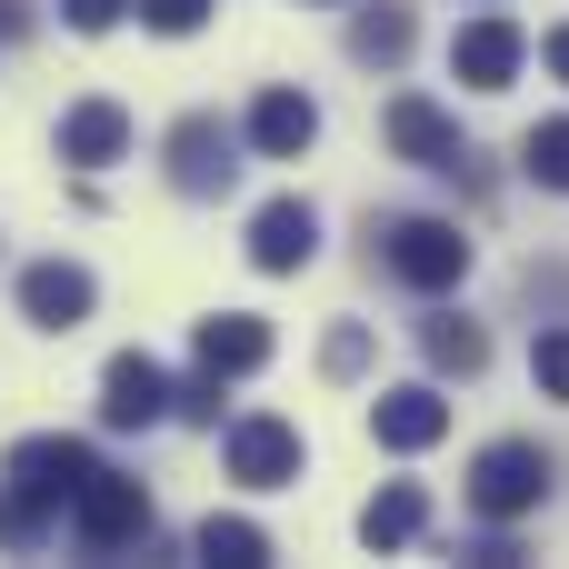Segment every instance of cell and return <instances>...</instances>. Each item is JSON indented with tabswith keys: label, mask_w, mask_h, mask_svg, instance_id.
<instances>
[{
	"label": "cell",
	"mask_w": 569,
	"mask_h": 569,
	"mask_svg": "<svg viewBox=\"0 0 569 569\" xmlns=\"http://www.w3.org/2000/svg\"><path fill=\"white\" fill-rule=\"evenodd\" d=\"M370 260H380L400 290L440 300V290H460V280H470V230H460V220H440V210H390V220H370Z\"/></svg>",
	"instance_id": "1"
},
{
	"label": "cell",
	"mask_w": 569,
	"mask_h": 569,
	"mask_svg": "<svg viewBox=\"0 0 569 569\" xmlns=\"http://www.w3.org/2000/svg\"><path fill=\"white\" fill-rule=\"evenodd\" d=\"M380 140L410 160V170H440V180H460V190H480V150L460 140V120L440 110V100H420V90H400L390 110H380Z\"/></svg>",
	"instance_id": "2"
},
{
	"label": "cell",
	"mask_w": 569,
	"mask_h": 569,
	"mask_svg": "<svg viewBox=\"0 0 569 569\" xmlns=\"http://www.w3.org/2000/svg\"><path fill=\"white\" fill-rule=\"evenodd\" d=\"M550 480H560V470H550L540 440H490V450L470 460V510L510 530V520H530V510L550 500Z\"/></svg>",
	"instance_id": "3"
},
{
	"label": "cell",
	"mask_w": 569,
	"mask_h": 569,
	"mask_svg": "<svg viewBox=\"0 0 569 569\" xmlns=\"http://www.w3.org/2000/svg\"><path fill=\"white\" fill-rule=\"evenodd\" d=\"M70 540H80V560H120V550H140V540H150V490L120 480V470H90L80 500H70Z\"/></svg>",
	"instance_id": "4"
},
{
	"label": "cell",
	"mask_w": 569,
	"mask_h": 569,
	"mask_svg": "<svg viewBox=\"0 0 569 569\" xmlns=\"http://www.w3.org/2000/svg\"><path fill=\"white\" fill-rule=\"evenodd\" d=\"M230 180H240L230 120H220V110H180V120H170V190H180V200H220Z\"/></svg>",
	"instance_id": "5"
},
{
	"label": "cell",
	"mask_w": 569,
	"mask_h": 569,
	"mask_svg": "<svg viewBox=\"0 0 569 569\" xmlns=\"http://www.w3.org/2000/svg\"><path fill=\"white\" fill-rule=\"evenodd\" d=\"M300 470H310V440H300L290 420H270V410L230 420V480H240V490H290Z\"/></svg>",
	"instance_id": "6"
},
{
	"label": "cell",
	"mask_w": 569,
	"mask_h": 569,
	"mask_svg": "<svg viewBox=\"0 0 569 569\" xmlns=\"http://www.w3.org/2000/svg\"><path fill=\"white\" fill-rule=\"evenodd\" d=\"M310 260H320V210H310L300 190L260 200V210H250V270L290 280V270H310Z\"/></svg>",
	"instance_id": "7"
},
{
	"label": "cell",
	"mask_w": 569,
	"mask_h": 569,
	"mask_svg": "<svg viewBox=\"0 0 569 569\" xmlns=\"http://www.w3.org/2000/svg\"><path fill=\"white\" fill-rule=\"evenodd\" d=\"M100 460H90V440H70V430H30V440H10V460H0V480H20V490H40V500H80V480H90Z\"/></svg>",
	"instance_id": "8"
},
{
	"label": "cell",
	"mask_w": 569,
	"mask_h": 569,
	"mask_svg": "<svg viewBox=\"0 0 569 569\" xmlns=\"http://www.w3.org/2000/svg\"><path fill=\"white\" fill-rule=\"evenodd\" d=\"M160 420H170L160 360H150V350H120V360L100 370V430H160Z\"/></svg>",
	"instance_id": "9"
},
{
	"label": "cell",
	"mask_w": 569,
	"mask_h": 569,
	"mask_svg": "<svg viewBox=\"0 0 569 569\" xmlns=\"http://www.w3.org/2000/svg\"><path fill=\"white\" fill-rule=\"evenodd\" d=\"M520 60H530V30H520V20H470V30L450 40V80H460V90H510Z\"/></svg>",
	"instance_id": "10"
},
{
	"label": "cell",
	"mask_w": 569,
	"mask_h": 569,
	"mask_svg": "<svg viewBox=\"0 0 569 569\" xmlns=\"http://www.w3.org/2000/svg\"><path fill=\"white\" fill-rule=\"evenodd\" d=\"M90 300H100V280H90L80 260H30V270H20V320H30V330H80Z\"/></svg>",
	"instance_id": "11"
},
{
	"label": "cell",
	"mask_w": 569,
	"mask_h": 569,
	"mask_svg": "<svg viewBox=\"0 0 569 569\" xmlns=\"http://www.w3.org/2000/svg\"><path fill=\"white\" fill-rule=\"evenodd\" d=\"M370 440L410 460V450H430V440H450V400H440L430 380H400V390H380V400H370Z\"/></svg>",
	"instance_id": "12"
},
{
	"label": "cell",
	"mask_w": 569,
	"mask_h": 569,
	"mask_svg": "<svg viewBox=\"0 0 569 569\" xmlns=\"http://www.w3.org/2000/svg\"><path fill=\"white\" fill-rule=\"evenodd\" d=\"M310 140H320V100L310 90H260L250 100V150L260 160H300Z\"/></svg>",
	"instance_id": "13"
},
{
	"label": "cell",
	"mask_w": 569,
	"mask_h": 569,
	"mask_svg": "<svg viewBox=\"0 0 569 569\" xmlns=\"http://www.w3.org/2000/svg\"><path fill=\"white\" fill-rule=\"evenodd\" d=\"M130 150V110L120 100H80V110H60V160L70 170H110Z\"/></svg>",
	"instance_id": "14"
},
{
	"label": "cell",
	"mask_w": 569,
	"mask_h": 569,
	"mask_svg": "<svg viewBox=\"0 0 569 569\" xmlns=\"http://www.w3.org/2000/svg\"><path fill=\"white\" fill-rule=\"evenodd\" d=\"M200 370H220V380L270 370V320H250V310H210V320H200Z\"/></svg>",
	"instance_id": "15"
},
{
	"label": "cell",
	"mask_w": 569,
	"mask_h": 569,
	"mask_svg": "<svg viewBox=\"0 0 569 569\" xmlns=\"http://www.w3.org/2000/svg\"><path fill=\"white\" fill-rule=\"evenodd\" d=\"M410 40H420L410 0H370V10H350V60H360V70H400Z\"/></svg>",
	"instance_id": "16"
},
{
	"label": "cell",
	"mask_w": 569,
	"mask_h": 569,
	"mask_svg": "<svg viewBox=\"0 0 569 569\" xmlns=\"http://www.w3.org/2000/svg\"><path fill=\"white\" fill-rule=\"evenodd\" d=\"M420 530H430V490H420V480H390V490L360 510V540H370V550H410Z\"/></svg>",
	"instance_id": "17"
},
{
	"label": "cell",
	"mask_w": 569,
	"mask_h": 569,
	"mask_svg": "<svg viewBox=\"0 0 569 569\" xmlns=\"http://www.w3.org/2000/svg\"><path fill=\"white\" fill-rule=\"evenodd\" d=\"M420 350H430V370H440V380H480V370H490V330H480V320H460V310H440V320L420 330Z\"/></svg>",
	"instance_id": "18"
},
{
	"label": "cell",
	"mask_w": 569,
	"mask_h": 569,
	"mask_svg": "<svg viewBox=\"0 0 569 569\" xmlns=\"http://www.w3.org/2000/svg\"><path fill=\"white\" fill-rule=\"evenodd\" d=\"M190 550H200L210 569H270V530H260V520H220V510H210Z\"/></svg>",
	"instance_id": "19"
},
{
	"label": "cell",
	"mask_w": 569,
	"mask_h": 569,
	"mask_svg": "<svg viewBox=\"0 0 569 569\" xmlns=\"http://www.w3.org/2000/svg\"><path fill=\"white\" fill-rule=\"evenodd\" d=\"M50 530H60V500H40V490L10 480V490H0V550H40Z\"/></svg>",
	"instance_id": "20"
},
{
	"label": "cell",
	"mask_w": 569,
	"mask_h": 569,
	"mask_svg": "<svg viewBox=\"0 0 569 569\" xmlns=\"http://www.w3.org/2000/svg\"><path fill=\"white\" fill-rule=\"evenodd\" d=\"M520 170H530L540 190H560V200H569V120H530V140H520Z\"/></svg>",
	"instance_id": "21"
},
{
	"label": "cell",
	"mask_w": 569,
	"mask_h": 569,
	"mask_svg": "<svg viewBox=\"0 0 569 569\" xmlns=\"http://www.w3.org/2000/svg\"><path fill=\"white\" fill-rule=\"evenodd\" d=\"M320 370H330V380H360V370H370V320H340V330L320 340Z\"/></svg>",
	"instance_id": "22"
},
{
	"label": "cell",
	"mask_w": 569,
	"mask_h": 569,
	"mask_svg": "<svg viewBox=\"0 0 569 569\" xmlns=\"http://www.w3.org/2000/svg\"><path fill=\"white\" fill-rule=\"evenodd\" d=\"M530 380H540L550 400H569V320H560V330H540V340H530Z\"/></svg>",
	"instance_id": "23"
},
{
	"label": "cell",
	"mask_w": 569,
	"mask_h": 569,
	"mask_svg": "<svg viewBox=\"0 0 569 569\" xmlns=\"http://www.w3.org/2000/svg\"><path fill=\"white\" fill-rule=\"evenodd\" d=\"M170 420H200V430H210V420H220V370L180 380V390H170Z\"/></svg>",
	"instance_id": "24"
},
{
	"label": "cell",
	"mask_w": 569,
	"mask_h": 569,
	"mask_svg": "<svg viewBox=\"0 0 569 569\" xmlns=\"http://www.w3.org/2000/svg\"><path fill=\"white\" fill-rule=\"evenodd\" d=\"M140 20H150L160 40H190V30L210 20V0H140Z\"/></svg>",
	"instance_id": "25"
},
{
	"label": "cell",
	"mask_w": 569,
	"mask_h": 569,
	"mask_svg": "<svg viewBox=\"0 0 569 569\" xmlns=\"http://www.w3.org/2000/svg\"><path fill=\"white\" fill-rule=\"evenodd\" d=\"M130 10H140V0H60V20H70V30H120Z\"/></svg>",
	"instance_id": "26"
},
{
	"label": "cell",
	"mask_w": 569,
	"mask_h": 569,
	"mask_svg": "<svg viewBox=\"0 0 569 569\" xmlns=\"http://www.w3.org/2000/svg\"><path fill=\"white\" fill-rule=\"evenodd\" d=\"M540 60H550V80H569V20L550 30V40H540Z\"/></svg>",
	"instance_id": "27"
}]
</instances>
